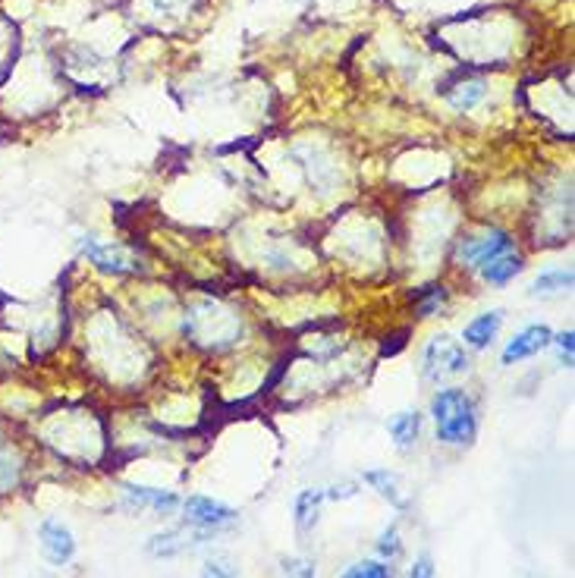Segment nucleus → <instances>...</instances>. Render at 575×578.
Wrapping results in <instances>:
<instances>
[{"mask_svg":"<svg viewBox=\"0 0 575 578\" xmlns=\"http://www.w3.org/2000/svg\"><path fill=\"white\" fill-rule=\"evenodd\" d=\"M573 286V271H544L531 283V296H563Z\"/></svg>","mask_w":575,"mask_h":578,"instance_id":"nucleus-17","label":"nucleus"},{"mask_svg":"<svg viewBox=\"0 0 575 578\" xmlns=\"http://www.w3.org/2000/svg\"><path fill=\"white\" fill-rule=\"evenodd\" d=\"M201 578H236V566H230L226 559H208Z\"/></svg>","mask_w":575,"mask_h":578,"instance_id":"nucleus-23","label":"nucleus"},{"mask_svg":"<svg viewBox=\"0 0 575 578\" xmlns=\"http://www.w3.org/2000/svg\"><path fill=\"white\" fill-rule=\"evenodd\" d=\"M501 325H503V311H484V315H478L476 321L466 325V330H462L466 346H472V350L491 346L494 337H497V330H501Z\"/></svg>","mask_w":575,"mask_h":578,"instance_id":"nucleus-12","label":"nucleus"},{"mask_svg":"<svg viewBox=\"0 0 575 578\" xmlns=\"http://www.w3.org/2000/svg\"><path fill=\"white\" fill-rule=\"evenodd\" d=\"M20 484V459L10 450H0V494Z\"/></svg>","mask_w":575,"mask_h":578,"instance_id":"nucleus-18","label":"nucleus"},{"mask_svg":"<svg viewBox=\"0 0 575 578\" xmlns=\"http://www.w3.org/2000/svg\"><path fill=\"white\" fill-rule=\"evenodd\" d=\"M444 95H447L450 107H456V110H472L478 101L484 98V82L481 79H466L456 89H447Z\"/></svg>","mask_w":575,"mask_h":578,"instance_id":"nucleus-16","label":"nucleus"},{"mask_svg":"<svg viewBox=\"0 0 575 578\" xmlns=\"http://www.w3.org/2000/svg\"><path fill=\"white\" fill-rule=\"evenodd\" d=\"M79 251L89 258V264H95L101 274H132L139 271L132 251L124 249V246H114V243H98L95 236H82L79 239Z\"/></svg>","mask_w":575,"mask_h":578,"instance_id":"nucleus-5","label":"nucleus"},{"mask_svg":"<svg viewBox=\"0 0 575 578\" xmlns=\"http://www.w3.org/2000/svg\"><path fill=\"white\" fill-rule=\"evenodd\" d=\"M183 509H186V519H189V526L204 528V531H211V528H224L230 522H236V512L221 500H211V497H204V494H196V497H189V500L183 503Z\"/></svg>","mask_w":575,"mask_h":578,"instance_id":"nucleus-7","label":"nucleus"},{"mask_svg":"<svg viewBox=\"0 0 575 578\" xmlns=\"http://www.w3.org/2000/svg\"><path fill=\"white\" fill-rule=\"evenodd\" d=\"M280 566H283L286 578H315V563H308L302 556H283Z\"/></svg>","mask_w":575,"mask_h":578,"instance_id":"nucleus-21","label":"nucleus"},{"mask_svg":"<svg viewBox=\"0 0 575 578\" xmlns=\"http://www.w3.org/2000/svg\"><path fill=\"white\" fill-rule=\"evenodd\" d=\"M444 302H447L444 286H427L425 293L419 296V302H415V315H419V318H431Z\"/></svg>","mask_w":575,"mask_h":578,"instance_id":"nucleus-19","label":"nucleus"},{"mask_svg":"<svg viewBox=\"0 0 575 578\" xmlns=\"http://www.w3.org/2000/svg\"><path fill=\"white\" fill-rule=\"evenodd\" d=\"M327 500L325 491H315V487H308V491H302L300 497H296V528L300 531H308V528L318 526V516H321V503Z\"/></svg>","mask_w":575,"mask_h":578,"instance_id":"nucleus-14","label":"nucleus"},{"mask_svg":"<svg viewBox=\"0 0 575 578\" xmlns=\"http://www.w3.org/2000/svg\"><path fill=\"white\" fill-rule=\"evenodd\" d=\"M481 276H484V283H491V286H506V283H513L516 276L523 274V258L513 251H503L497 258H491L484 268H478Z\"/></svg>","mask_w":575,"mask_h":578,"instance_id":"nucleus-11","label":"nucleus"},{"mask_svg":"<svg viewBox=\"0 0 575 578\" xmlns=\"http://www.w3.org/2000/svg\"><path fill=\"white\" fill-rule=\"evenodd\" d=\"M422 362H425V377H431V380L466 375L469 371V355L447 333H441V337H434L427 343Z\"/></svg>","mask_w":575,"mask_h":578,"instance_id":"nucleus-3","label":"nucleus"},{"mask_svg":"<svg viewBox=\"0 0 575 578\" xmlns=\"http://www.w3.org/2000/svg\"><path fill=\"white\" fill-rule=\"evenodd\" d=\"M327 500H347V497H355V484H343V487H330V491H325Z\"/></svg>","mask_w":575,"mask_h":578,"instance_id":"nucleus-26","label":"nucleus"},{"mask_svg":"<svg viewBox=\"0 0 575 578\" xmlns=\"http://www.w3.org/2000/svg\"><path fill=\"white\" fill-rule=\"evenodd\" d=\"M199 541H204L201 531H192V528H171V531H164V534H154L145 551H149L151 556H176V553H186L189 547H196Z\"/></svg>","mask_w":575,"mask_h":578,"instance_id":"nucleus-9","label":"nucleus"},{"mask_svg":"<svg viewBox=\"0 0 575 578\" xmlns=\"http://www.w3.org/2000/svg\"><path fill=\"white\" fill-rule=\"evenodd\" d=\"M431 415H434V425H437V440H444L450 447H462V444L476 440V402L466 390H456V387L437 390L434 400H431Z\"/></svg>","mask_w":575,"mask_h":578,"instance_id":"nucleus-1","label":"nucleus"},{"mask_svg":"<svg viewBox=\"0 0 575 578\" xmlns=\"http://www.w3.org/2000/svg\"><path fill=\"white\" fill-rule=\"evenodd\" d=\"M553 343H556V350H560V362H563V365L570 368V365H573V330L560 333V337H556Z\"/></svg>","mask_w":575,"mask_h":578,"instance_id":"nucleus-24","label":"nucleus"},{"mask_svg":"<svg viewBox=\"0 0 575 578\" xmlns=\"http://www.w3.org/2000/svg\"><path fill=\"white\" fill-rule=\"evenodd\" d=\"M553 343V330L548 325H531L526 330H519L506 350H503V365H516V362H526L531 355H538L541 350H548Z\"/></svg>","mask_w":575,"mask_h":578,"instance_id":"nucleus-8","label":"nucleus"},{"mask_svg":"<svg viewBox=\"0 0 575 578\" xmlns=\"http://www.w3.org/2000/svg\"><path fill=\"white\" fill-rule=\"evenodd\" d=\"M126 497L136 503L139 509H154V512H174L179 506V497L174 491H161V487H142V484H126Z\"/></svg>","mask_w":575,"mask_h":578,"instance_id":"nucleus-10","label":"nucleus"},{"mask_svg":"<svg viewBox=\"0 0 575 578\" xmlns=\"http://www.w3.org/2000/svg\"><path fill=\"white\" fill-rule=\"evenodd\" d=\"M409 578H434V559L422 553L415 563H412V569H409Z\"/></svg>","mask_w":575,"mask_h":578,"instance_id":"nucleus-25","label":"nucleus"},{"mask_svg":"<svg viewBox=\"0 0 575 578\" xmlns=\"http://www.w3.org/2000/svg\"><path fill=\"white\" fill-rule=\"evenodd\" d=\"M38 547L50 566H67L75 556V538L60 519H45L38 526Z\"/></svg>","mask_w":575,"mask_h":578,"instance_id":"nucleus-6","label":"nucleus"},{"mask_svg":"<svg viewBox=\"0 0 575 578\" xmlns=\"http://www.w3.org/2000/svg\"><path fill=\"white\" fill-rule=\"evenodd\" d=\"M390 576V569L387 566H380V563H375V559H365V563H355V566H350L347 573L340 578H384Z\"/></svg>","mask_w":575,"mask_h":578,"instance_id":"nucleus-22","label":"nucleus"},{"mask_svg":"<svg viewBox=\"0 0 575 578\" xmlns=\"http://www.w3.org/2000/svg\"><path fill=\"white\" fill-rule=\"evenodd\" d=\"M402 551V544H400V528L397 526H390V528H384V534H380V541H377V553L384 556V559H397Z\"/></svg>","mask_w":575,"mask_h":578,"instance_id":"nucleus-20","label":"nucleus"},{"mask_svg":"<svg viewBox=\"0 0 575 578\" xmlns=\"http://www.w3.org/2000/svg\"><path fill=\"white\" fill-rule=\"evenodd\" d=\"M384 578H394V576H384Z\"/></svg>","mask_w":575,"mask_h":578,"instance_id":"nucleus-28","label":"nucleus"},{"mask_svg":"<svg viewBox=\"0 0 575 578\" xmlns=\"http://www.w3.org/2000/svg\"><path fill=\"white\" fill-rule=\"evenodd\" d=\"M183 330L192 343L208 346V350H226L230 343L239 340L243 321L239 315H233L221 302H199L186 311Z\"/></svg>","mask_w":575,"mask_h":578,"instance_id":"nucleus-2","label":"nucleus"},{"mask_svg":"<svg viewBox=\"0 0 575 578\" xmlns=\"http://www.w3.org/2000/svg\"><path fill=\"white\" fill-rule=\"evenodd\" d=\"M38 578H54V576H38Z\"/></svg>","mask_w":575,"mask_h":578,"instance_id":"nucleus-27","label":"nucleus"},{"mask_svg":"<svg viewBox=\"0 0 575 578\" xmlns=\"http://www.w3.org/2000/svg\"><path fill=\"white\" fill-rule=\"evenodd\" d=\"M513 236L506 233V229H497V226H491V229H484L481 236H466L462 243H459V261L466 264V268H484L491 258H497L503 251H513Z\"/></svg>","mask_w":575,"mask_h":578,"instance_id":"nucleus-4","label":"nucleus"},{"mask_svg":"<svg viewBox=\"0 0 575 578\" xmlns=\"http://www.w3.org/2000/svg\"><path fill=\"white\" fill-rule=\"evenodd\" d=\"M365 484H372L377 494L387 503H394L397 509H406V497L400 491V477L394 475L390 469H375V472H365Z\"/></svg>","mask_w":575,"mask_h":578,"instance_id":"nucleus-15","label":"nucleus"},{"mask_svg":"<svg viewBox=\"0 0 575 578\" xmlns=\"http://www.w3.org/2000/svg\"><path fill=\"white\" fill-rule=\"evenodd\" d=\"M387 430H390L397 450L409 452L415 444H419V434H422V415H419V412H397V415L390 418Z\"/></svg>","mask_w":575,"mask_h":578,"instance_id":"nucleus-13","label":"nucleus"}]
</instances>
